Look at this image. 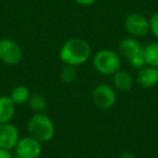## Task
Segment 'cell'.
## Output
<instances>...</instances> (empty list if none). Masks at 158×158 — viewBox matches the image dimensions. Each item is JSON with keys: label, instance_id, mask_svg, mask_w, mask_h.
I'll use <instances>...</instances> for the list:
<instances>
[{"label": "cell", "instance_id": "14", "mask_svg": "<svg viewBox=\"0 0 158 158\" xmlns=\"http://www.w3.org/2000/svg\"><path fill=\"white\" fill-rule=\"evenodd\" d=\"M143 51L146 65L158 68V42H149L144 46Z\"/></svg>", "mask_w": 158, "mask_h": 158}, {"label": "cell", "instance_id": "16", "mask_svg": "<svg viewBox=\"0 0 158 158\" xmlns=\"http://www.w3.org/2000/svg\"><path fill=\"white\" fill-rule=\"evenodd\" d=\"M77 77H78V73H77V67L70 65H65L61 68L60 72V79L63 84L69 85L76 81Z\"/></svg>", "mask_w": 158, "mask_h": 158}, {"label": "cell", "instance_id": "8", "mask_svg": "<svg viewBox=\"0 0 158 158\" xmlns=\"http://www.w3.org/2000/svg\"><path fill=\"white\" fill-rule=\"evenodd\" d=\"M20 139L19 128L14 123H7L0 125V148L12 151L15 148Z\"/></svg>", "mask_w": 158, "mask_h": 158}, {"label": "cell", "instance_id": "7", "mask_svg": "<svg viewBox=\"0 0 158 158\" xmlns=\"http://www.w3.org/2000/svg\"><path fill=\"white\" fill-rule=\"evenodd\" d=\"M42 143L28 135L21 138L14 152L18 158H39L42 153Z\"/></svg>", "mask_w": 158, "mask_h": 158}, {"label": "cell", "instance_id": "13", "mask_svg": "<svg viewBox=\"0 0 158 158\" xmlns=\"http://www.w3.org/2000/svg\"><path fill=\"white\" fill-rule=\"evenodd\" d=\"M31 95V90L26 86L19 85V86H15L12 89L9 97L15 103V105H23V104L28 102Z\"/></svg>", "mask_w": 158, "mask_h": 158}, {"label": "cell", "instance_id": "15", "mask_svg": "<svg viewBox=\"0 0 158 158\" xmlns=\"http://www.w3.org/2000/svg\"><path fill=\"white\" fill-rule=\"evenodd\" d=\"M27 104H28L29 108H31L34 113H44V110H46V108H47V105H48L46 98L42 94H39V93H34V94H31L28 102H27Z\"/></svg>", "mask_w": 158, "mask_h": 158}, {"label": "cell", "instance_id": "19", "mask_svg": "<svg viewBox=\"0 0 158 158\" xmlns=\"http://www.w3.org/2000/svg\"><path fill=\"white\" fill-rule=\"evenodd\" d=\"M0 158H14V156L12 155L11 151L0 148Z\"/></svg>", "mask_w": 158, "mask_h": 158}, {"label": "cell", "instance_id": "3", "mask_svg": "<svg viewBox=\"0 0 158 158\" xmlns=\"http://www.w3.org/2000/svg\"><path fill=\"white\" fill-rule=\"evenodd\" d=\"M92 66L99 74L113 76L121 68L120 54L110 49L99 50L92 56Z\"/></svg>", "mask_w": 158, "mask_h": 158}, {"label": "cell", "instance_id": "2", "mask_svg": "<svg viewBox=\"0 0 158 158\" xmlns=\"http://www.w3.org/2000/svg\"><path fill=\"white\" fill-rule=\"evenodd\" d=\"M27 132L40 143H47L54 138L55 125L47 114L35 113L27 123Z\"/></svg>", "mask_w": 158, "mask_h": 158}, {"label": "cell", "instance_id": "9", "mask_svg": "<svg viewBox=\"0 0 158 158\" xmlns=\"http://www.w3.org/2000/svg\"><path fill=\"white\" fill-rule=\"evenodd\" d=\"M118 50L119 54L123 55L129 62L144 53V51H143L144 46H142V44L139 41L138 38L129 36V37H126L120 40L118 44Z\"/></svg>", "mask_w": 158, "mask_h": 158}, {"label": "cell", "instance_id": "17", "mask_svg": "<svg viewBox=\"0 0 158 158\" xmlns=\"http://www.w3.org/2000/svg\"><path fill=\"white\" fill-rule=\"evenodd\" d=\"M149 33L158 39V12H155L149 18Z\"/></svg>", "mask_w": 158, "mask_h": 158}, {"label": "cell", "instance_id": "18", "mask_svg": "<svg viewBox=\"0 0 158 158\" xmlns=\"http://www.w3.org/2000/svg\"><path fill=\"white\" fill-rule=\"evenodd\" d=\"M74 2H76L77 5L81 6V7H89L92 6L94 2H97V0H73Z\"/></svg>", "mask_w": 158, "mask_h": 158}, {"label": "cell", "instance_id": "11", "mask_svg": "<svg viewBox=\"0 0 158 158\" xmlns=\"http://www.w3.org/2000/svg\"><path fill=\"white\" fill-rule=\"evenodd\" d=\"M134 85V79L131 73L126 69H119L113 75V87L119 92H128Z\"/></svg>", "mask_w": 158, "mask_h": 158}, {"label": "cell", "instance_id": "6", "mask_svg": "<svg viewBox=\"0 0 158 158\" xmlns=\"http://www.w3.org/2000/svg\"><path fill=\"white\" fill-rule=\"evenodd\" d=\"M125 29L129 36L143 38L149 33V21L142 13H131L125 19Z\"/></svg>", "mask_w": 158, "mask_h": 158}, {"label": "cell", "instance_id": "12", "mask_svg": "<svg viewBox=\"0 0 158 158\" xmlns=\"http://www.w3.org/2000/svg\"><path fill=\"white\" fill-rule=\"evenodd\" d=\"M15 110L16 105L9 95H0V125L11 123Z\"/></svg>", "mask_w": 158, "mask_h": 158}, {"label": "cell", "instance_id": "10", "mask_svg": "<svg viewBox=\"0 0 158 158\" xmlns=\"http://www.w3.org/2000/svg\"><path fill=\"white\" fill-rule=\"evenodd\" d=\"M135 81L142 88L149 89L158 84V68L145 65L144 67L138 69Z\"/></svg>", "mask_w": 158, "mask_h": 158}, {"label": "cell", "instance_id": "1", "mask_svg": "<svg viewBox=\"0 0 158 158\" xmlns=\"http://www.w3.org/2000/svg\"><path fill=\"white\" fill-rule=\"evenodd\" d=\"M92 55L91 46L84 38H70L60 49V60L65 65L78 67L85 64Z\"/></svg>", "mask_w": 158, "mask_h": 158}, {"label": "cell", "instance_id": "4", "mask_svg": "<svg viewBox=\"0 0 158 158\" xmlns=\"http://www.w3.org/2000/svg\"><path fill=\"white\" fill-rule=\"evenodd\" d=\"M92 102L99 110H107L117 101V91L108 84H100L92 91Z\"/></svg>", "mask_w": 158, "mask_h": 158}, {"label": "cell", "instance_id": "20", "mask_svg": "<svg viewBox=\"0 0 158 158\" xmlns=\"http://www.w3.org/2000/svg\"><path fill=\"white\" fill-rule=\"evenodd\" d=\"M118 158H135V156H134L131 152H123V154L119 155Z\"/></svg>", "mask_w": 158, "mask_h": 158}, {"label": "cell", "instance_id": "5", "mask_svg": "<svg viewBox=\"0 0 158 158\" xmlns=\"http://www.w3.org/2000/svg\"><path fill=\"white\" fill-rule=\"evenodd\" d=\"M22 59L23 51L18 42L10 38L0 39V61L8 66H15Z\"/></svg>", "mask_w": 158, "mask_h": 158}]
</instances>
